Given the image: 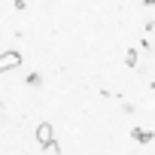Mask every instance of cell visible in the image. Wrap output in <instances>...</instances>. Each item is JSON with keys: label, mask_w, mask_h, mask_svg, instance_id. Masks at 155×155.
I'll return each mask as SVG.
<instances>
[{"label": "cell", "mask_w": 155, "mask_h": 155, "mask_svg": "<svg viewBox=\"0 0 155 155\" xmlns=\"http://www.w3.org/2000/svg\"><path fill=\"white\" fill-rule=\"evenodd\" d=\"M55 140V131H52V122H40L37 125V143L43 149H49V143Z\"/></svg>", "instance_id": "obj_1"}, {"label": "cell", "mask_w": 155, "mask_h": 155, "mask_svg": "<svg viewBox=\"0 0 155 155\" xmlns=\"http://www.w3.org/2000/svg\"><path fill=\"white\" fill-rule=\"evenodd\" d=\"M21 64V52H0V73H6Z\"/></svg>", "instance_id": "obj_2"}, {"label": "cell", "mask_w": 155, "mask_h": 155, "mask_svg": "<svg viewBox=\"0 0 155 155\" xmlns=\"http://www.w3.org/2000/svg\"><path fill=\"white\" fill-rule=\"evenodd\" d=\"M125 64H128V67L137 64V49H128V52H125Z\"/></svg>", "instance_id": "obj_4"}, {"label": "cell", "mask_w": 155, "mask_h": 155, "mask_svg": "<svg viewBox=\"0 0 155 155\" xmlns=\"http://www.w3.org/2000/svg\"><path fill=\"white\" fill-rule=\"evenodd\" d=\"M131 137L137 140V143H152V131H143V128H131Z\"/></svg>", "instance_id": "obj_3"}, {"label": "cell", "mask_w": 155, "mask_h": 155, "mask_svg": "<svg viewBox=\"0 0 155 155\" xmlns=\"http://www.w3.org/2000/svg\"><path fill=\"white\" fill-rule=\"evenodd\" d=\"M28 85H40V73H31L28 76Z\"/></svg>", "instance_id": "obj_5"}, {"label": "cell", "mask_w": 155, "mask_h": 155, "mask_svg": "<svg viewBox=\"0 0 155 155\" xmlns=\"http://www.w3.org/2000/svg\"><path fill=\"white\" fill-rule=\"evenodd\" d=\"M0 52H3V49H0Z\"/></svg>", "instance_id": "obj_6"}]
</instances>
